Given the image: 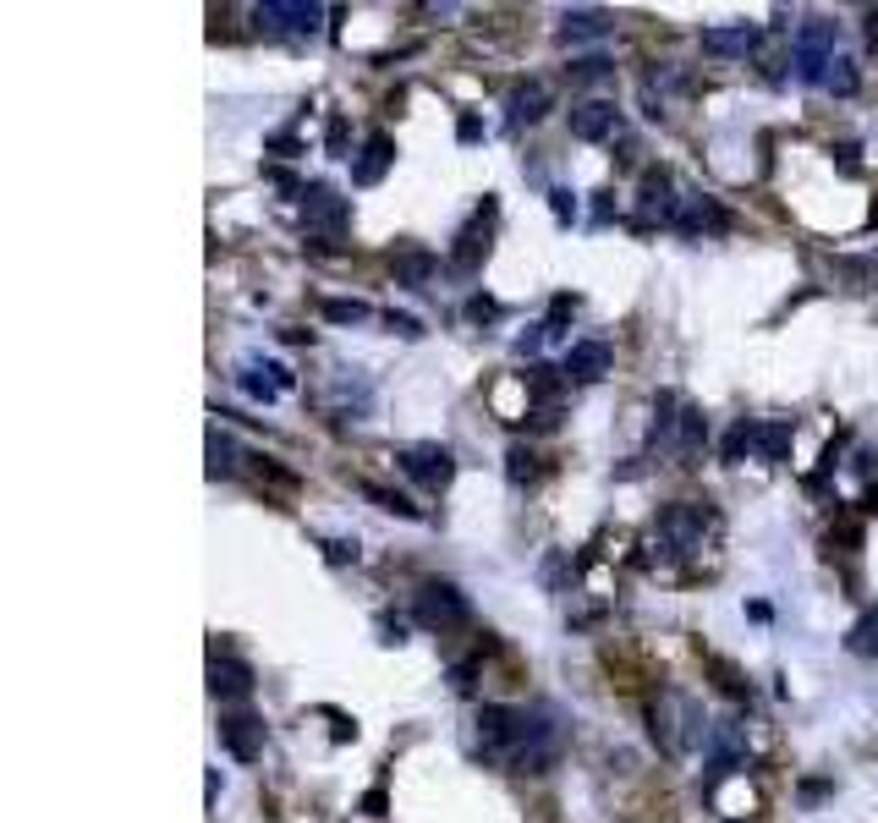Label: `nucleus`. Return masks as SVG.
I'll list each match as a JSON object with an SVG mask.
<instances>
[{
    "mask_svg": "<svg viewBox=\"0 0 878 823\" xmlns=\"http://www.w3.org/2000/svg\"><path fill=\"white\" fill-rule=\"evenodd\" d=\"M467 599L451 588V582H423L417 588V599H412V621L423 626V631H456V626H467Z\"/></svg>",
    "mask_w": 878,
    "mask_h": 823,
    "instance_id": "f257e3e1",
    "label": "nucleus"
},
{
    "mask_svg": "<svg viewBox=\"0 0 878 823\" xmlns=\"http://www.w3.org/2000/svg\"><path fill=\"white\" fill-rule=\"evenodd\" d=\"M829 66H834V23L807 17L802 34H796V77L802 83H824Z\"/></svg>",
    "mask_w": 878,
    "mask_h": 823,
    "instance_id": "f03ea898",
    "label": "nucleus"
},
{
    "mask_svg": "<svg viewBox=\"0 0 878 823\" xmlns=\"http://www.w3.org/2000/svg\"><path fill=\"white\" fill-rule=\"evenodd\" d=\"M708 527H719V516H714L708 505H670V511L659 516V538H664L670 555H692Z\"/></svg>",
    "mask_w": 878,
    "mask_h": 823,
    "instance_id": "7ed1b4c3",
    "label": "nucleus"
},
{
    "mask_svg": "<svg viewBox=\"0 0 878 823\" xmlns=\"http://www.w3.org/2000/svg\"><path fill=\"white\" fill-rule=\"evenodd\" d=\"M489 236H495V198H484L478 204V214L456 231V247H451V269L456 274H473V269H484V258H489Z\"/></svg>",
    "mask_w": 878,
    "mask_h": 823,
    "instance_id": "20e7f679",
    "label": "nucleus"
},
{
    "mask_svg": "<svg viewBox=\"0 0 878 823\" xmlns=\"http://www.w3.org/2000/svg\"><path fill=\"white\" fill-rule=\"evenodd\" d=\"M395 462H401V472L417 478L423 489H451V478H456V456H451L446 445H406Z\"/></svg>",
    "mask_w": 878,
    "mask_h": 823,
    "instance_id": "39448f33",
    "label": "nucleus"
},
{
    "mask_svg": "<svg viewBox=\"0 0 878 823\" xmlns=\"http://www.w3.org/2000/svg\"><path fill=\"white\" fill-rule=\"evenodd\" d=\"M319 7H308V0H264L258 7V28L264 34H297V39H308V34H319Z\"/></svg>",
    "mask_w": 878,
    "mask_h": 823,
    "instance_id": "423d86ee",
    "label": "nucleus"
},
{
    "mask_svg": "<svg viewBox=\"0 0 878 823\" xmlns=\"http://www.w3.org/2000/svg\"><path fill=\"white\" fill-rule=\"evenodd\" d=\"M675 209H681V198H670V171L648 165V171H643V187H637V220H643V225H654V220L670 225Z\"/></svg>",
    "mask_w": 878,
    "mask_h": 823,
    "instance_id": "0eeeda50",
    "label": "nucleus"
},
{
    "mask_svg": "<svg viewBox=\"0 0 878 823\" xmlns=\"http://www.w3.org/2000/svg\"><path fill=\"white\" fill-rule=\"evenodd\" d=\"M303 220H308V225H319V231H346L352 204H346L330 182H308V193H303Z\"/></svg>",
    "mask_w": 878,
    "mask_h": 823,
    "instance_id": "6e6552de",
    "label": "nucleus"
},
{
    "mask_svg": "<svg viewBox=\"0 0 878 823\" xmlns=\"http://www.w3.org/2000/svg\"><path fill=\"white\" fill-rule=\"evenodd\" d=\"M615 132H621V110L610 99H588L571 110V137H582V144H605Z\"/></svg>",
    "mask_w": 878,
    "mask_h": 823,
    "instance_id": "1a4fd4ad",
    "label": "nucleus"
},
{
    "mask_svg": "<svg viewBox=\"0 0 878 823\" xmlns=\"http://www.w3.org/2000/svg\"><path fill=\"white\" fill-rule=\"evenodd\" d=\"M610 363H615V352H610L605 341H576V346L565 352L560 373H565L571 384H594V379H605V373H610Z\"/></svg>",
    "mask_w": 878,
    "mask_h": 823,
    "instance_id": "9d476101",
    "label": "nucleus"
},
{
    "mask_svg": "<svg viewBox=\"0 0 878 823\" xmlns=\"http://www.w3.org/2000/svg\"><path fill=\"white\" fill-rule=\"evenodd\" d=\"M681 236H703V231H724L730 225V214L714 204V198H703V193H692V198H681V209H675V220H670Z\"/></svg>",
    "mask_w": 878,
    "mask_h": 823,
    "instance_id": "9b49d317",
    "label": "nucleus"
},
{
    "mask_svg": "<svg viewBox=\"0 0 878 823\" xmlns=\"http://www.w3.org/2000/svg\"><path fill=\"white\" fill-rule=\"evenodd\" d=\"M220 741H225V752H231L236 763H253V758L264 752V720L231 714V720H220Z\"/></svg>",
    "mask_w": 878,
    "mask_h": 823,
    "instance_id": "f8f14e48",
    "label": "nucleus"
},
{
    "mask_svg": "<svg viewBox=\"0 0 878 823\" xmlns=\"http://www.w3.org/2000/svg\"><path fill=\"white\" fill-rule=\"evenodd\" d=\"M395 165V144H390V132H368V144H363V155L352 160V182L357 187H374V182H385V171Z\"/></svg>",
    "mask_w": 878,
    "mask_h": 823,
    "instance_id": "ddd939ff",
    "label": "nucleus"
},
{
    "mask_svg": "<svg viewBox=\"0 0 878 823\" xmlns=\"http://www.w3.org/2000/svg\"><path fill=\"white\" fill-rule=\"evenodd\" d=\"M544 115H549V88H544V83H516L511 99H505V121H511V126H533V121H544Z\"/></svg>",
    "mask_w": 878,
    "mask_h": 823,
    "instance_id": "4468645a",
    "label": "nucleus"
},
{
    "mask_svg": "<svg viewBox=\"0 0 878 823\" xmlns=\"http://www.w3.org/2000/svg\"><path fill=\"white\" fill-rule=\"evenodd\" d=\"M209 692L215 698H247L253 692V670L242 664V659H209Z\"/></svg>",
    "mask_w": 878,
    "mask_h": 823,
    "instance_id": "2eb2a0df",
    "label": "nucleus"
},
{
    "mask_svg": "<svg viewBox=\"0 0 878 823\" xmlns=\"http://www.w3.org/2000/svg\"><path fill=\"white\" fill-rule=\"evenodd\" d=\"M758 45V28L753 23H730V28H708L703 34V50L708 56H747Z\"/></svg>",
    "mask_w": 878,
    "mask_h": 823,
    "instance_id": "dca6fc26",
    "label": "nucleus"
},
{
    "mask_svg": "<svg viewBox=\"0 0 878 823\" xmlns=\"http://www.w3.org/2000/svg\"><path fill=\"white\" fill-rule=\"evenodd\" d=\"M434 269H439V258L428 253V247H406L401 258H395V286H428L434 281Z\"/></svg>",
    "mask_w": 878,
    "mask_h": 823,
    "instance_id": "f3484780",
    "label": "nucleus"
},
{
    "mask_svg": "<svg viewBox=\"0 0 878 823\" xmlns=\"http://www.w3.org/2000/svg\"><path fill=\"white\" fill-rule=\"evenodd\" d=\"M610 28H615L610 12H565V17H560V39H565V45H576V39H605Z\"/></svg>",
    "mask_w": 878,
    "mask_h": 823,
    "instance_id": "a211bd4d",
    "label": "nucleus"
},
{
    "mask_svg": "<svg viewBox=\"0 0 878 823\" xmlns=\"http://www.w3.org/2000/svg\"><path fill=\"white\" fill-rule=\"evenodd\" d=\"M791 440H796V429H791L785 418H780V423H758V445H753V451H758L764 462L780 467V462L791 456Z\"/></svg>",
    "mask_w": 878,
    "mask_h": 823,
    "instance_id": "6ab92c4d",
    "label": "nucleus"
},
{
    "mask_svg": "<svg viewBox=\"0 0 878 823\" xmlns=\"http://www.w3.org/2000/svg\"><path fill=\"white\" fill-rule=\"evenodd\" d=\"M708 440V423H703V412L697 406H681V423H675V456H697V445Z\"/></svg>",
    "mask_w": 878,
    "mask_h": 823,
    "instance_id": "aec40b11",
    "label": "nucleus"
},
{
    "mask_svg": "<svg viewBox=\"0 0 878 823\" xmlns=\"http://www.w3.org/2000/svg\"><path fill=\"white\" fill-rule=\"evenodd\" d=\"M845 648H851L856 659H873V653H878V604L845 631Z\"/></svg>",
    "mask_w": 878,
    "mask_h": 823,
    "instance_id": "412c9836",
    "label": "nucleus"
},
{
    "mask_svg": "<svg viewBox=\"0 0 878 823\" xmlns=\"http://www.w3.org/2000/svg\"><path fill=\"white\" fill-rule=\"evenodd\" d=\"M753 445H758V423H753V418H742L736 429H730V434H724V445H719V456H724L730 467H736V462H742V456H747Z\"/></svg>",
    "mask_w": 878,
    "mask_h": 823,
    "instance_id": "4be33fe9",
    "label": "nucleus"
},
{
    "mask_svg": "<svg viewBox=\"0 0 878 823\" xmlns=\"http://www.w3.org/2000/svg\"><path fill=\"white\" fill-rule=\"evenodd\" d=\"M357 494H363V500H374L379 511H395V516H423V511H417V505H412L406 494H395V489H379V483H368V478L357 483Z\"/></svg>",
    "mask_w": 878,
    "mask_h": 823,
    "instance_id": "5701e85b",
    "label": "nucleus"
},
{
    "mask_svg": "<svg viewBox=\"0 0 878 823\" xmlns=\"http://www.w3.org/2000/svg\"><path fill=\"white\" fill-rule=\"evenodd\" d=\"M319 308H325L330 324H363L368 319V303H357V297H325Z\"/></svg>",
    "mask_w": 878,
    "mask_h": 823,
    "instance_id": "b1692460",
    "label": "nucleus"
},
{
    "mask_svg": "<svg viewBox=\"0 0 878 823\" xmlns=\"http://www.w3.org/2000/svg\"><path fill=\"white\" fill-rule=\"evenodd\" d=\"M505 478H511L516 489L533 483V478H538V456H533L527 445H511V451H505Z\"/></svg>",
    "mask_w": 878,
    "mask_h": 823,
    "instance_id": "393cba45",
    "label": "nucleus"
},
{
    "mask_svg": "<svg viewBox=\"0 0 878 823\" xmlns=\"http://www.w3.org/2000/svg\"><path fill=\"white\" fill-rule=\"evenodd\" d=\"M236 384H242L253 401H275V390H280L275 368H264V373H258V368H242V373H236Z\"/></svg>",
    "mask_w": 878,
    "mask_h": 823,
    "instance_id": "a878e982",
    "label": "nucleus"
},
{
    "mask_svg": "<svg viewBox=\"0 0 878 823\" xmlns=\"http://www.w3.org/2000/svg\"><path fill=\"white\" fill-rule=\"evenodd\" d=\"M231 467H236V445H231L225 434H209V472H215V478H225Z\"/></svg>",
    "mask_w": 878,
    "mask_h": 823,
    "instance_id": "bb28decb",
    "label": "nucleus"
},
{
    "mask_svg": "<svg viewBox=\"0 0 878 823\" xmlns=\"http://www.w3.org/2000/svg\"><path fill=\"white\" fill-rule=\"evenodd\" d=\"M708 670L719 675V692H730V698H747V686H742V675H736V670H730L724 659H714V653H708Z\"/></svg>",
    "mask_w": 878,
    "mask_h": 823,
    "instance_id": "cd10ccee",
    "label": "nucleus"
},
{
    "mask_svg": "<svg viewBox=\"0 0 878 823\" xmlns=\"http://www.w3.org/2000/svg\"><path fill=\"white\" fill-rule=\"evenodd\" d=\"M834 94H856V66L845 61V56H834V66H829V77H824Z\"/></svg>",
    "mask_w": 878,
    "mask_h": 823,
    "instance_id": "c85d7f7f",
    "label": "nucleus"
},
{
    "mask_svg": "<svg viewBox=\"0 0 878 823\" xmlns=\"http://www.w3.org/2000/svg\"><path fill=\"white\" fill-rule=\"evenodd\" d=\"M610 72H615V66H610L605 56H588V61H576V66H571V77H576V83H594V77H610Z\"/></svg>",
    "mask_w": 878,
    "mask_h": 823,
    "instance_id": "c756f323",
    "label": "nucleus"
},
{
    "mask_svg": "<svg viewBox=\"0 0 878 823\" xmlns=\"http://www.w3.org/2000/svg\"><path fill=\"white\" fill-rule=\"evenodd\" d=\"M325 149L336 160H346V115H330V132H325Z\"/></svg>",
    "mask_w": 878,
    "mask_h": 823,
    "instance_id": "7c9ffc66",
    "label": "nucleus"
},
{
    "mask_svg": "<svg viewBox=\"0 0 878 823\" xmlns=\"http://www.w3.org/2000/svg\"><path fill=\"white\" fill-rule=\"evenodd\" d=\"M549 209H554V220H560V225H565V220H576V198H571L565 187H554V193H549Z\"/></svg>",
    "mask_w": 878,
    "mask_h": 823,
    "instance_id": "2f4dec72",
    "label": "nucleus"
},
{
    "mask_svg": "<svg viewBox=\"0 0 878 823\" xmlns=\"http://www.w3.org/2000/svg\"><path fill=\"white\" fill-rule=\"evenodd\" d=\"M325 549H330V561H336V566H346V561H357V538H330Z\"/></svg>",
    "mask_w": 878,
    "mask_h": 823,
    "instance_id": "473e14b6",
    "label": "nucleus"
},
{
    "mask_svg": "<svg viewBox=\"0 0 878 823\" xmlns=\"http://www.w3.org/2000/svg\"><path fill=\"white\" fill-rule=\"evenodd\" d=\"M385 324H390V330H395V335H406V341H412V335H423V324H417V319H412V314H390V319H385Z\"/></svg>",
    "mask_w": 878,
    "mask_h": 823,
    "instance_id": "72a5a7b5",
    "label": "nucleus"
},
{
    "mask_svg": "<svg viewBox=\"0 0 878 823\" xmlns=\"http://www.w3.org/2000/svg\"><path fill=\"white\" fill-rule=\"evenodd\" d=\"M473 670H478V664H473V659H467V664H456V670H451V686H456V692H473Z\"/></svg>",
    "mask_w": 878,
    "mask_h": 823,
    "instance_id": "f704fd0d",
    "label": "nucleus"
},
{
    "mask_svg": "<svg viewBox=\"0 0 878 823\" xmlns=\"http://www.w3.org/2000/svg\"><path fill=\"white\" fill-rule=\"evenodd\" d=\"M385 807H390L385 790H368V796H363V812H368V818H385Z\"/></svg>",
    "mask_w": 878,
    "mask_h": 823,
    "instance_id": "c9c22d12",
    "label": "nucleus"
},
{
    "mask_svg": "<svg viewBox=\"0 0 878 823\" xmlns=\"http://www.w3.org/2000/svg\"><path fill=\"white\" fill-rule=\"evenodd\" d=\"M456 132H462V144H478V137H484V126H478V115H462V126H456Z\"/></svg>",
    "mask_w": 878,
    "mask_h": 823,
    "instance_id": "e433bc0d",
    "label": "nucleus"
},
{
    "mask_svg": "<svg viewBox=\"0 0 878 823\" xmlns=\"http://www.w3.org/2000/svg\"><path fill=\"white\" fill-rule=\"evenodd\" d=\"M495 314H500V308H495L489 297H478V303H473V319H495Z\"/></svg>",
    "mask_w": 878,
    "mask_h": 823,
    "instance_id": "4c0bfd02",
    "label": "nucleus"
},
{
    "mask_svg": "<svg viewBox=\"0 0 878 823\" xmlns=\"http://www.w3.org/2000/svg\"><path fill=\"white\" fill-rule=\"evenodd\" d=\"M867 45H878V12H867Z\"/></svg>",
    "mask_w": 878,
    "mask_h": 823,
    "instance_id": "58836bf2",
    "label": "nucleus"
},
{
    "mask_svg": "<svg viewBox=\"0 0 878 823\" xmlns=\"http://www.w3.org/2000/svg\"><path fill=\"white\" fill-rule=\"evenodd\" d=\"M873 281H878V258H873Z\"/></svg>",
    "mask_w": 878,
    "mask_h": 823,
    "instance_id": "ea45409f",
    "label": "nucleus"
}]
</instances>
